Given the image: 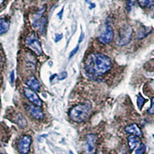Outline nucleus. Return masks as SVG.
<instances>
[{"mask_svg":"<svg viewBox=\"0 0 154 154\" xmlns=\"http://www.w3.org/2000/svg\"><path fill=\"white\" fill-rule=\"evenodd\" d=\"M92 112V105L89 103H82L70 109L69 117L76 123H83L89 119Z\"/></svg>","mask_w":154,"mask_h":154,"instance_id":"obj_2","label":"nucleus"},{"mask_svg":"<svg viewBox=\"0 0 154 154\" xmlns=\"http://www.w3.org/2000/svg\"><path fill=\"white\" fill-rule=\"evenodd\" d=\"M78 50H79V46H76V48H75V49H73V50H72V51L71 52H70V56H69V58H70V59L72 58V56H74L75 54L76 53L77 51H78Z\"/></svg>","mask_w":154,"mask_h":154,"instance_id":"obj_22","label":"nucleus"},{"mask_svg":"<svg viewBox=\"0 0 154 154\" xmlns=\"http://www.w3.org/2000/svg\"><path fill=\"white\" fill-rule=\"evenodd\" d=\"M86 2H89V0H85Z\"/></svg>","mask_w":154,"mask_h":154,"instance_id":"obj_30","label":"nucleus"},{"mask_svg":"<svg viewBox=\"0 0 154 154\" xmlns=\"http://www.w3.org/2000/svg\"><path fill=\"white\" fill-rule=\"evenodd\" d=\"M26 84L28 86L29 89H33L34 91L38 92L40 89V82L35 76H31L26 80Z\"/></svg>","mask_w":154,"mask_h":154,"instance_id":"obj_12","label":"nucleus"},{"mask_svg":"<svg viewBox=\"0 0 154 154\" xmlns=\"http://www.w3.org/2000/svg\"><path fill=\"white\" fill-rule=\"evenodd\" d=\"M112 68V61L109 56L99 52L90 53L85 62V70L92 76H100Z\"/></svg>","mask_w":154,"mask_h":154,"instance_id":"obj_1","label":"nucleus"},{"mask_svg":"<svg viewBox=\"0 0 154 154\" xmlns=\"http://www.w3.org/2000/svg\"><path fill=\"white\" fill-rule=\"evenodd\" d=\"M136 1L137 0H128V3H127V10L128 11H130L131 8L133 7V5H135L136 3Z\"/></svg>","mask_w":154,"mask_h":154,"instance_id":"obj_19","label":"nucleus"},{"mask_svg":"<svg viewBox=\"0 0 154 154\" xmlns=\"http://www.w3.org/2000/svg\"><path fill=\"white\" fill-rule=\"evenodd\" d=\"M127 140H128L129 148V149H130L131 151H133V149L137 147V145L139 144L140 142V137L135 135L129 136L128 137V139H127Z\"/></svg>","mask_w":154,"mask_h":154,"instance_id":"obj_13","label":"nucleus"},{"mask_svg":"<svg viewBox=\"0 0 154 154\" xmlns=\"http://www.w3.org/2000/svg\"><path fill=\"white\" fill-rule=\"evenodd\" d=\"M124 129L126 131V133H128V134H133V135L137 136L139 137H141L142 136V131H141L137 124L136 123H133L126 126Z\"/></svg>","mask_w":154,"mask_h":154,"instance_id":"obj_11","label":"nucleus"},{"mask_svg":"<svg viewBox=\"0 0 154 154\" xmlns=\"http://www.w3.org/2000/svg\"><path fill=\"white\" fill-rule=\"evenodd\" d=\"M47 23H48L47 18L42 16L40 19L33 22V26L35 29H38L40 30V33L42 35H44V34H46V32Z\"/></svg>","mask_w":154,"mask_h":154,"instance_id":"obj_10","label":"nucleus"},{"mask_svg":"<svg viewBox=\"0 0 154 154\" xmlns=\"http://www.w3.org/2000/svg\"><path fill=\"white\" fill-rule=\"evenodd\" d=\"M42 1H46V0H42Z\"/></svg>","mask_w":154,"mask_h":154,"instance_id":"obj_31","label":"nucleus"},{"mask_svg":"<svg viewBox=\"0 0 154 154\" xmlns=\"http://www.w3.org/2000/svg\"><path fill=\"white\" fill-rule=\"evenodd\" d=\"M67 72H62L58 76V80H65V78H67Z\"/></svg>","mask_w":154,"mask_h":154,"instance_id":"obj_21","label":"nucleus"},{"mask_svg":"<svg viewBox=\"0 0 154 154\" xmlns=\"http://www.w3.org/2000/svg\"><path fill=\"white\" fill-rule=\"evenodd\" d=\"M10 23L5 18H1L0 19V34L3 35L10 29Z\"/></svg>","mask_w":154,"mask_h":154,"instance_id":"obj_15","label":"nucleus"},{"mask_svg":"<svg viewBox=\"0 0 154 154\" xmlns=\"http://www.w3.org/2000/svg\"><path fill=\"white\" fill-rule=\"evenodd\" d=\"M146 146L143 143H140V146L138 147V148L136 149L135 154H144L146 152Z\"/></svg>","mask_w":154,"mask_h":154,"instance_id":"obj_18","label":"nucleus"},{"mask_svg":"<svg viewBox=\"0 0 154 154\" xmlns=\"http://www.w3.org/2000/svg\"><path fill=\"white\" fill-rule=\"evenodd\" d=\"M84 33H81V35H80V38H79V43H80V42H82V40H83V39H84Z\"/></svg>","mask_w":154,"mask_h":154,"instance_id":"obj_26","label":"nucleus"},{"mask_svg":"<svg viewBox=\"0 0 154 154\" xmlns=\"http://www.w3.org/2000/svg\"><path fill=\"white\" fill-rule=\"evenodd\" d=\"M148 114L149 115H154V97L152 98V102H151V106L149 109V110L147 111Z\"/></svg>","mask_w":154,"mask_h":154,"instance_id":"obj_20","label":"nucleus"},{"mask_svg":"<svg viewBox=\"0 0 154 154\" xmlns=\"http://www.w3.org/2000/svg\"><path fill=\"white\" fill-rule=\"evenodd\" d=\"M4 1H5V0H0V2H1V4H3V3H4Z\"/></svg>","mask_w":154,"mask_h":154,"instance_id":"obj_29","label":"nucleus"},{"mask_svg":"<svg viewBox=\"0 0 154 154\" xmlns=\"http://www.w3.org/2000/svg\"><path fill=\"white\" fill-rule=\"evenodd\" d=\"M56 76H57V75H56V74H54V75H52V76L50 77V81H52V80H53V79H54L53 77H56Z\"/></svg>","mask_w":154,"mask_h":154,"instance_id":"obj_28","label":"nucleus"},{"mask_svg":"<svg viewBox=\"0 0 154 154\" xmlns=\"http://www.w3.org/2000/svg\"><path fill=\"white\" fill-rule=\"evenodd\" d=\"M153 136H154V135H153Z\"/></svg>","mask_w":154,"mask_h":154,"instance_id":"obj_33","label":"nucleus"},{"mask_svg":"<svg viewBox=\"0 0 154 154\" xmlns=\"http://www.w3.org/2000/svg\"><path fill=\"white\" fill-rule=\"evenodd\" d=\"M153 29L152 27H147V26H143L141 29H139L137 33V40H142L147 37V35H149L152 33Z\"/></svg>","mask_w":154,"mask_h":154,"instance_id":"obj_14","label":"nucleus"},{"mask_svg":"<svg viewBox=\"0 0 154 154\" xmlns=\"http://www.w3.org/2000/svg\"><path fill=\"white\" fill-rule=\"evenodd\" d=\"M23 92L25 96H26L27 99H28L32 104L37 106H40V107L42 106V100H41V99H40V97H39V96L36 94L35 91L29 89V88H24Z\"/></svg>","mask_w":154,"mask_h":154,"instance_id":"obj_7","label":"nucleus"},{"mask_svg":"<svg viewBox=\"0 0 154 154\" xmlns=\"http://www.w3.org/2000/svg\"><path fill=\"white\" fill-rule=\"evenodd\" d=\"M154 6V0H148V7Z\"/></svg>","mask_w":154,"mask_h":154,"instance_id":"obj_25","label":"nucleus"},{"mask_svg":"<svg viewBox=\"0 0 154 154\" xmlns=\"http://www.w3.org/2000/svg\"><path fill=\"white\" fill-rule=\"evenodd\" d=\"M15 82V72L14 71H12L10 73V82L11 84H13Z\"/></svg>","mask_w":154,"mask_h":154,"instance_id":"obj_23","label":"nucleus"},{"mask_svg":"<svg viewBox=\"0 0 154 154\" xmlns=\"http://www.w3.org/2000/svg\"><path fill=\"white\" fill-rule=\"evenodd\" d=\"M32 144V136L29 135H23L18 142V150L20 154H28Z\"/></svg>","mask_w":154,"mask_h":154,"instance_id":"obj_5","label":"nucleus"},{"mask_svg":"<svg viewBox=\"0 0 154 154\" xmlns=\"http://www.w3.org/2000/svg\"><path fill=\"white\" fill-rule=\"evenodd\" d=\"M63 38V34H56V38H55V42H58L60 40Z\"/></svg>","mask_w":154,"mask_h":154,"instance_id":"obj_24","label":"nucleus"},{"mask_svg":"<svg viewBox=\"0 0 154 154\" xmlns=\"http://www.w3.org/2000/svg\"><path fill=\"white\" fill-rule=\"evenodd\" d=\"M133 29L129 26H125L122 27L118 33L117 39V45L119 46H123L129 43L133 35Z\"/></svg>","mask_w":154,"mask_h":154,"instance_id":"obj_4","label":"nucleus"},{"mask_svg":"<svg viewBox=\"0 0 154 154\" xmlns=\"http://www.w3.org/2000/svg\"><path fill=\"white\" fill-rule=\"evenodd\" d=\"M114 38V32L112 29V26L110 24L106 23L105 27V30L103 33H101V35L98 37L99 42L103 43V44H108L112 41Z\"/></svg>","mask_w":154,"mask_h":154,"instance_id":"obj_6","label":"nucleus"},{"mask_svg":"<svg viewBox=\"0 0 154 154\" xmlns=\"http://www.w3.org/2000/svg\"><path fill=\"white\" fill-rule=\"evenodd\" d=\"M16 122L17 123V124L19 125L21 128H25L26 126V125H27V123H26V119L24 118L22 114H20V113H19V114L16 115Z\"/></svg>","mask_w":154,"mask_h":154,"instance_id":"obj_16","label":"nucleus"},{"mask_svg":"<svg viewBox=\"0 0 154 154\" xmlns=\"http://www.w3.org/2000/svg\"><path fill=\"white\" fill-rule=\"evenodd\" d=\"M63 9L58 13V16H59V19H62V17H63Z\"/></svg>","mask_w":154,"mask_h":154,"instance_id":"obj_27","label":"nucleus"},{"mask_svg":"<svg viewBox=\"0 0 154 154\" xmlns=\"http://www.w3.org/2000/svg\"><path fill=\"white\" fill-rule=\"evenodd\" d=\"M26 44L36 56H41L43 54L42 45L36 33H31L26 36Z\"/></svg>","mask_w":154,"mask_h":154,"instance_id":"obj_3","label":"nucleus"},{"mask_svg":"<svg viewBox=\"0 0 154 154\" xmlns=\"http://www.w3.org/2000/svg\"><path fill=\"white\" fill-rule=\"evenodd\" d=\"M146 99H145L143 97H142L140 94H139L137 96V106H138V108L140 109V110H142V106H143V105L145 104V103H146Z\"/></svg>","mask_w":154,"mask_h":154,"instance_id":"obj_17","label":"nucleus"},{"mask_svg":"<svg viewBox=\"0 0 154 154\" xmlns=\"http://www.w3.org/2000/svg\"><path fill=\"white\" fill-rule=\"evenodd\" d=\"M86 140V151L87 154H95L97 136L96 134H88Z\"/></svg>","mask_w":154,"mask_h":154,"instance_id":"obj_8","label":"nucleus"},{"mask_svg":"<svg viewBox=\"0 0 154 154\" xmlns=\"http://www.w3.org/2000/svg\"><path fill=\"white\" fill-rule=\"evenodd\" d=\"M1 154H3V153H1Z\"/></svg>","mask_w":154,"mask_h":154,"instance_id":"obj_32","label":"nucleus"},{"mask_svg":"<svg viewBox=\"0 0 154 154\" xmlns=\"http://www.w3.org/2000/svg\"><path fill=\"white\" fill-rule=\"evenodd\" d=\"M26 110L28 111L29 113L37 120H43L45 118L44 112L40 109V106L35 105H28L26 106Z\"/></svg>","mask_w":154,"mask_h":154,"instance_id":"obj_9","label":"nucleus"}]
</instances>
